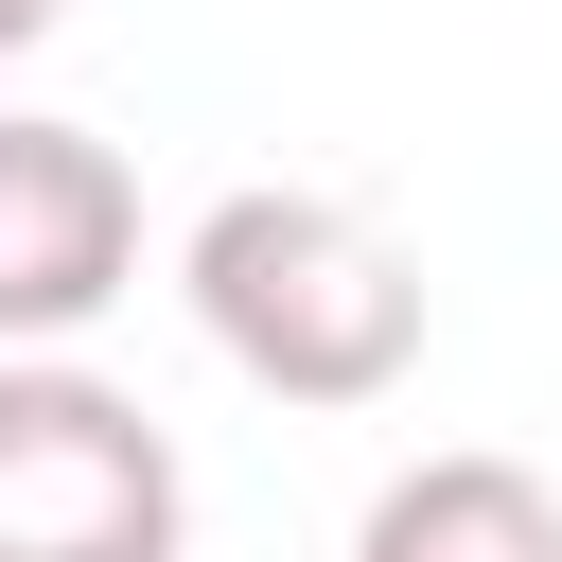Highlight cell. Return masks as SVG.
<instances>
[{
	"instance_id": "1",
	"label": "cell",
	"mask_w": 562,
	"mask_h": 562,
	"mask_svg": "<svg viewBox=\"0 0 562 562\" xmlns=\"http://www.w3.org/2000/svg\"><path fill=\"white\" fill-rule=\"evenodd\" d=\"M176 281H193L211 351L246 386H281V404H386L422 369V263L351 193H281V176L263 193H211L193 246H176Z\"/></svg>"
},
{
	"instance_id": "2",
	"label": "cell",
	"mask_w": 562,
	"mask_h": 562,
	"mask_svg": "<svg viewBox=\"0 0 562 562\" xmlns=\"http://www.w3.org/2000/svg\"><path fill=\"white\" fill-rule=\"evenodd\" d=\"M176 439L70 351H0V562H176Z\"/></svg>"
},
{
	"instance_id": "3",
	"label": "cell",
	"mask_w": 562,
	"mask_h": 562,
	"mask_svg": "<svg viewBox=\"0 0 562 562\" xmlns=\"http://www.w3.org/2000/svg\"><path fill=\"white\" fill-rule=\"evenodd\" d=\"M140 281V176L88 123L0 105V351H70Z\"/></svg>"
},
{
	"instance_id": "4",
	"label": "cell",
	"mask_w": 562,
	"mask_h": 562,
	"mask_svg": "<svg viewBox=\"0 0 562 562\" xmlns=\"http://www.w3.org/2000/svg\"><path fill=\"white\" fill-rule=\"evenodd\" d=\"M351 562H562V492L527 457H404L369 492Z\"/></svg>"
},
{
	"instance_id": "5",
	"label": "cell",
	"mask_w": 562,
	"mask_h": 562,
	"mask_svg": "<svg viewBox=\"0 0 562 562\" xmlns=\"http://www.w3.org/2000/svg\"><path fill=\"white\" fill-rule=\"evenodd\" d=\"M53 18H70V0H0V53H35V35H53Z\"/></svg>"
}]
</instances>
